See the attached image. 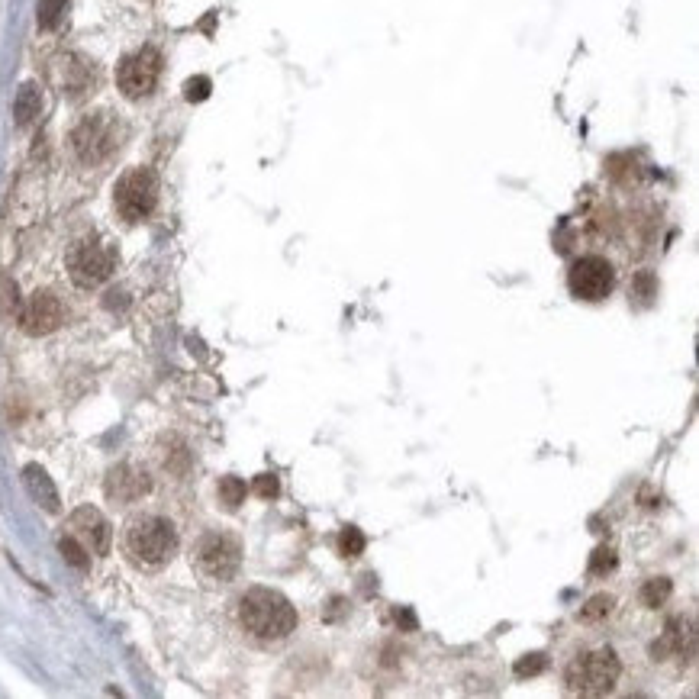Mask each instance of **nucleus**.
<instances>
[{
    "label": "nucleus",
    "instance_id": "nucleus-1",
    "mask_svg": "<svg viewBox=\"0 0 699 699\" xmlns=\"http://www.w3.org/2000/svg\"><path fill=\"white\" fill-rule=\"evenodd\" d=\"M239 625L258 645H278L297 629V609L284 593L271 587H252L239 596Z\"/></svg>",
    "mask_w": 699,
    "mask_h": 699
},
{
    "label": "nucleus",
    "instance_id": "nucleus-2",
    "mask_svg": "<svg viewBox=\"0 0 699 699\" xmlns=\"http://www.w3.org/2000/svg\"><path fill=\"white\" fill-rule=\"evenodd\" d=\"M123 548L133 564L155 571V567H165L174 558V551H178V532H174V526L165 516H152V513L133 516L126 522Z\"/></svg>",
    "mask_w": 699,
    "mask_h": 699
},
{
    "label": "nucleus",
    "instance_id": "nucleus-3",
    "mask_svg": "<svg viewBox=\"0 0 699 699\" xmlns=\"http://www.w3.org/2000/svg\"><path fill=\"white\" fill-rule=\"evenodd\" d=\"M622 674V664L616 658V651L600 648V651H587L580 658L571 661L564 674L567 693L574 696H603L616 687V680Z\"/></svg>",
    "mask_w": 699,
    "mask_h": 699
},
{
    "label": "nucleus",
    "instance_id": "nucleus-4",
    "mask_svg": "<svg viewBox=\"0 0 699 699\" xmlns=\"http://www.w3.org/2000/svg\"><path fill=\"white\" fill-rule=\"evenodd\" d=\"M194 567L210 584H229L242 567V542L232 532H207L194 548Z\"/></svg>",
    "mask_w": 699,
    "mask_h": 699
},
{
    "label": "nucleus",
    "instance_id": "nucleus-5",
    "mask_svg": "<svg viewBox=\"0 0 699 699\" xmlns=\"http://www.w3.org/2000/svg\"><path fill=\"white\" fill-rule=\"evenodd\" d=\"M116 213L123 216L126 223H142L145 216H152L155 203H158V178L149 168H133L126 171L120 181H116L113 191Z\"/></svg>",
    "mask_w": 699,
    "mask_h": 699
},
{
    "label": "nucleus",
    "instance_id": "nucleus-6",
    "mask_svg": "<svg viewBox=\"0 0 699 699\" xmlns=\"http://www.w3.org/2000/svg\"><path fill=\"white\" fill-rule=\"evenodd\" d=\"M113 265H116L113 249H107V245L97 239L75 242L68 252V278L81 290H94L104 284L113 274Z\"/></svg>",
    "mask_w": 699,
    "mask_h": 699
},
{
    "label": "nucleus",
    "instance_id": "nucleus-7",
    "mask_svg": "<svg viewBox=\"0 0 699 699\" xmlns=\"http://www.w3.org/2000/svg\"><path fill=\"white\" fill-rule=\"evenodd\" d=\"M116 149V123L110 113H91L71 129V152L84 165H100Z\"/></svg>",
    "mask_w": 699,
    "mask_h": 699
},
{
    "label": "nucleus",
    "instance_id": "nucleus-8",
    "mask_svg": "<svg viewBox=\"0 0 699 699\" xmlns=\"http://www.w3.org/2000/svg\"><path fill=\"white\" fill-rule=\"evenodd\" d=\"M613 284H616V271L600 255L577 258L571 265V271H567V287H571V294L577 300H587V303L606 300L609 290H613Z\"/></svg>",
    "mask_w": 699,
    "mask_h": 699
},
{
    "label": "nucleus",
    "instance_id": "nucleus-9",
    "mask_svg": "<svg viewBox=\"0 0 699 699\" xmlns=\"http://www.w3.org/2000/svg\"><path fill=\"white\" fill-rule=\"evenodd\" d=\"M162 75V55L155 49H139L133 55H126L120 68H116V84L129 100L149 97Z\"/></svg>",
    "mask_w": 699,
    "mask_h": 699
},
{
    "label": "nucleus",
    "instance_id": "nucleus-10",
    "mask_svg": "<svg viewBox=\"0 0 699 699\" xmlns=\"http://www.w3.org/2000/svg\"><path fill=\"white\" fill-rule=\"evenodd\" d=\"M62 319H65L62 300H58L55 294H49V290H39V294H33L17 313V323H20V329L26 332V336H49V332H55L58 326H62Z\"/></svg>",
    "mask_w": 699,
    "mask_h": 699
},
{
    "label": "nucleus",
    "instance_id": "nucleus-11",
    "mask_svg": "<svg viewBox=\"0 0 699 699\" xmlns=\"http://www.w3.org/2000/svg\"><path fill=\"white\" fill-rule=\"evenodd\" d=\"M149 490H152L149 471L139 468V464H129V461H123V464H116V468H110V474H107V480H104L107 500L120 503V506L142 500Z\"/></svg>",
    "mask_w": 699,
    "mask_h": 699
},
{
    "label": "nucleus",
    "instance_id": "nucleus-12",
    "mask_svg": "<svg viewBox=\"0 0 699 699\" xmlns=\"http://www.w3.org/2000/svg\"><path fill=\"white\" fill-rule=\"evenodd\" d=\"M68 529H71L68 535H75L78 542L91 551V555H107V551H110L113 532H110V522L104 519L100 509H94V506L75 509L71 519H68Z\"/></svg>",
    "mask_w": 699,
    "mask_h": 699
},
{
    "label": "nucleus",
    "instance_id": "nucleus-13",
    "mask_svg": "<svg viewBox=\"0 0 699 699\" xmlns=\"http://www.w3.org/2000/svg\"><path fill=\"white\" fill-rule=\"evenodd\" d=\"M52 78L58 81V87H62L65 94L81 97V94H87V87L94 84V68L78 55H62L58 58V65L52 68Z\"/></svg>",
    "mask_w": 699,
    "mask_h": 699
},
{
    "label": "nucleus",
    "instance_id": "nucleus-14",
    "mask_svg": "<svg viewBox=\"0 0 699 699\" xmlns=\"http://www.w3.org/2000/svg\"><path fill=\"white\" fill-rule=\"evenodd\" d=\"M693 645H696L693 622L674 619L671 625H667L661 642H654L651 654H654V661H667V658H680V654H693Z\"/></svg>",
    "mask_w": 699,
    "mask_h": 699
},
{
    "label": "nucleus",
    "instance_id": "nucleus-15",
    "mask_svg": "<svg viewBox=\"0 0 699 699\" xmlns=\"http://www.w3.org/2000/svg\"><path fill=\"white\" fill-rule=\"evenodd\" d=\"M23 484L29 490V497H33L46 513H58V490L52 484V477L46 474V468H39V464H26L23 468Z\"/></svg>",
    "mask_w": 699,
    "mask_h": 699
},
{
    "label": "nucleus",
    "instance_id": "nucleus-16",
    "mask_svg": "<svg viewBox=\"0 0 699 699\" xmlns=\"http://www.w3.org/2000/svg\"><path fill=\"white\" fill-rule=\"evenodd\" d=\"M42 110V94L36 84H23L13 100V116H17V126H29Z\"/></svg>",
    "mask_w": 699,
    "mask_h": 699
},
{
    "label": "nucleus",
    "instance_id": "nucleus-17",
    "mask_svg": "<svg viewBox=\"0 0 699 699\" xmlns=\"http://www.w3.org/2000/svg\"><path fill=\"white\" fill-rule=\"evenodd\" d=\"M671 580L667 577H651V580H645L642 584V590H638V600H642V606H648V609H658V606H664L667 600H671Z\"/></svg>",
    "mask_w": 699,
    "mask_h": 699
},
{
    "label": "nucleus",
    "instance_id": "nucleus-18",
    "mask_svg": "<svg viewBox=\"0 0 699 699\" xmlns=\"http://www.w3.org/2000/svg\"><path fill=\"white\" fill-rule=\"evenodd\" d=\"M58 551H62V558L75 567V571H87V567H91V551H87L75 535H65L62 542H58Z\"/></svg>",
    "mask_w": 699,
    "mask_h": 699
},
{
    "label": "nucleus",
    "instance_id": "nucleus-19",
    "mask_svg": "<svg viewBox=\"0 0 699 699\" xmlns=\"http://www.w3.org/2000/svg\"><path fill=\"white\" fill-rule=\"evenodd\" d=\"M216 493H220V503L226 509H239L242 500H245V480L239 477H223L220 487H216Z\"/></svg>",
    "mask_w": 699,
    "mask_h": 699
},
{
    "label": "nucleus",
    "instance_id": "nucleus-20",
    "mask_svg": "<svg viewBox=\"0 0 699 699\" xmlns=\"http://www.w3.org/2000/svg\"><path fill=\"white\" fill-rule=\"evenodd\" d=\"M65 7L68 0H39V10H36V20L42 29H55L65 17Z\"/></svg>",
    "mask_w": 699,
    "mask_h": 699
},
{
    "label": "nucleus",
    "instance_id": "nucleus-21",
    "mask_svg": "<svg viewBox=\"0 0 699 699\" xmlns=\"http://www.w3.org/2000/svg\"><path fill=\"white\" fill-rule=\"evenodd\" d=\"M339 551H342L345 558H358L361 551H364V535H361V529L345 526L342 535H339Z\"/></svg>",
    "mask_w": 699,
    "mask_h": 699
},
{
    "label": "nucleus",
    "instance_id": "nucleus-22",
    "mask_svg": "<svg viewBox=\"0 0 699 699\" xmlns=\"http://www.w3.org/2000/svg\"><path fill=\"white\" fill-rule=\"evenodd\" d=\"M20 294H17V284H13L10 278L0 281V313L4 316H17L20 313Z\"/></svg>",
    "mask_w": 699,
    "mask_h": 699
},
{
    "label": "nucleus",
    "instance_id": "nucleus-23",
    "mask_svg": "<svg viewBox=\"0 0 699 699\" xmlns=\"http://www.w3.org/2000/svg\"><path fill=\"white\" fill-rule=\"evenodd\" d=\"M609 609H613V596H593V600L580 609V619H587V622H593V619H603V616H609Z\"/></svg>",
    "mask_w": 699,
    "mask_h": 699
},
{
    "label": "nucleus",
    "instance_id": "nucleus-24",
    "mask_svg": "<svg viewBox=\"0 0 699 699\" xmlns=\"http://www.w3.org/2000/svg\"><path fill=\"white\" fill-rule=\"evenodd\" d=\"M545 667H548L545 654H526V658L516 664V677H535V674H542Z\"/></svg>",
    "mask_w": 699,
    "mask_h": 699
},
{
    "label": "nucleus",
    "instance_id": "nucleus-25",
    "mask_svg": "<svg viewBox=\"0 0 699 699\" xmlns=\"http://www.w3.org/2000/svg\"><path fill=\"white\" fill-rule=\"evenodd\" d=\"M184 97L191 100V104H200V100H207V97H210V78H203V75L191 78V81L184 84Z\"/></svg>",
    "mask_w": 699,
    "mask_h": 699
},
{
    "label": "nucleus",
    "instance_id": "nucleus-26",
    "mask_svg": "<svg viewBox=\"0 0 699 699\" xmlns=\"http://www.w3.org/2000/svg\"><path fill=\"white\" fill-rule=\"evenodd\" d=\"M616 567V555L609 548H596L593 551V561H590V574H606Z\"/></svg>",
    "mask_w": 699,
    "mask_h": 699
},
{
    "label": "nucleus",
    "instance_id": "nucleus-27",
    "mask_svg": "<svg viewBox=\"0 0 699 699\" xmlns=\"http://www.w3.org/2000/svg\"><path fill=\"white\" fill-rule=\"evenodd\" d=\"M255 493H258V497H265V500L278 497V493H281L278 477H274V474H261V477L255 480Z\"/></svg>",
    "mask_w": 699,
    "mask_h": 699
}]
</instances>
